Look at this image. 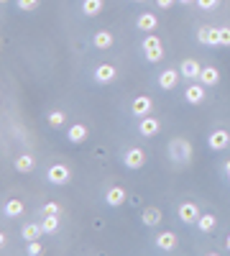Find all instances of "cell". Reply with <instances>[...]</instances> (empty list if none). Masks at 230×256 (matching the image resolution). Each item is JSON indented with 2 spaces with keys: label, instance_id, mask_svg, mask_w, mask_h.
Listing matches in <instances>:
<instances>
[{
  "label": "cell",
  "instance_id": "obj_17",
  "mask_svg": "<svg viewBox=\"0 0 230 256\" xmlns=\"http://www.w3.org/2000/svg\"><path fill=\"white\" fill-rule=\"evenodd\" d=\"M179 72H182V77H187V80H200L202 67H200L197 59H184L182 67H179Z\"/></svg>",
  "mask_w": 230,
  "mask_h": 256
},
{
  "label": "cell",
  "instance_id": "obj_30",
  "mask_svg": "<svg viewBox=\"0 0 230 256\" xmlns=\"http://www.w3.org/2000/svg\"><path fill=\"white\" fill-rule=\"evenodd\" d=\"M61 212V205L59 202H46L44 205V216H59Z\"/></svg>",
  "mask_w": 230,
  "mask_h": 256
},
{
  "label": "cell",
  "instance_id": "obj_24",
  "mask_svg": "<svg viewBox=\"0 0 230 256\" xmlns=\"http://www.w3.org/2000/svg\"><path fill=\"white\" fill-rule=\"evenodd\" d=\"M215 226H218V218L213 216V212H205V216H200V220H197V228L202 233H213Z\"/></svg>",
  "mask_w": 230,
  "mask_h": 256
},
{
  "label": "cell",
  "instance_id": "obj_21",
  "mask_svg": "<svg viewBox=\"0 0 230 256\" xmlns=\"http://www.w3.org/2000/svg\"><path fill=\"white\" fill-rule=\"evenodd\" d=\"M13 166H15V172H20V174H28V172H33L36 159H33L31 154H20V156L13 162Z\"/></svg>",
  "mask_w": 230,
  "mask_h": 256
},
{
  "label": "cell",
  "instance_id": "obj_15",
  "mask_svg": "<svg viewBox=\"0 0 230 256\" xmlns=\"http://www.w3.org/2000/svg\"><path fill=\"white\" fill-rule=\"evenodd\" d=\"M179 77H182L179 70H164V72L159 74V88H161V90H174L177 82H179Z\"/></svg>",
  "mask_w": 230,
  "mask_h": 256
},
{
  "label": "cell",
  "instance_id": "obj_37",
  "mask_svg": "<svg viewBox=\"0 0 230 256\" xmlns=\"http://www.w3.org/2000/svg\"><path fill=\"white\" fill-rule=\"evenodd\" d=\"M0 3H8V0H0Z\"/></svg>",
  "mask_w": 230,
  "mask_h": 256
},
{
  "label": "cell",
  "instance_id": "obj_25",
  "mask_svg": "<svg viewBox=\"0 0 230 256\" xmlns=\"http://www.w3.org/2000/svg\"><path fill=\"white\" fill-rule=\"evenodd\" d=\"M100 10H102V0H82V13L87 18L100 16Z\"/></svg>",
  "mask_w": 230,
  "mask_h": 256
},
{
  "label": "cell",
  "instance_id": "obj_32",
  "mask_svg": "<svg viewBox=\"0 0 230 256\" xmlns=\"http://www.w3.org/2000/svg\"><path fill=\"white\" fill-rule=\"evenodd\" d=\"M41 251H44V246H41L38 241H28V254H31V256H38Z\"/></svg>",
  "mask_w": 230,
  "mask_h": 256
},
{
  "label": "cell",
  "instance_id": "obj_12",
  "mask_svg": "<svg viewBox=\"0 0 230 256\" xmlns=\"http://www.w3.org/2000/svg\"><path fill=\"white\" fill-rule=\"evenodd\" d=\"M154 241H156V248H159V251H174L177 244H179V238H177L174 230H161Z\"/></svg>",
  "mask_w": 230,
  "mask_h": 256
},
{
  "label": "cell",
  "instance_id": "obj_16",
  "mask_svg": "<svg viewBox=\"0 0 230 256\" xmlns=\"http://www.w3.org/2000/svg\"><path fill=\"white\" fill-rule=\"evenodd\" d=\"M184 100L190 102V105H200V102L205 100V84H202V82H197V84H187Z\"/></svg>",
  "mask_w": 230,
  "mask_h": 256
},
{
  "label": "cell",
  "instance_id": "obj_10",
  "mask_svg": "<svg viewBox=\"0 0 230 256\" xmlns=\"http://www.w3.org/2000/svg\"><path fill=\"white\" fill-rule=\"evenodd\" d=\"M161 220H164V212H161V208H154V205L143 208V212H141V223H143L146 228H156Z\"/></svg>",
  "mask_w": 230,
  "mask_h": 256
},
{
  "label": "cell",
  "instance_id": "obj_22",
  "mask_svg": "<svg viewBox=\"0 0 230 256\" xmlns=\"http://www.w3.org/2000/svg\"><path fill=\"white\" fill-rule=\"evenodd\" d=\"M23 210H26L23 200H8L3 205V216L5 218H20V216H23Z\"/></svg>",
  "mask_w": 230,
  "mask_h": 256
},
{
  "label": "cell",
  "instance_id": "obj_3",
  "mask_svg": "<svg viewBox=\"0 0 230 256\" xmlns=\"http://www.w3.org/2000/svg\"><path fill=\"white\" fill-rule=\"evenodd\" d=\"M46 180L51 182V184H59V187H64V184H69V180H72V172H69V166L67 164H51L49 166V172H46Z\"/></svg>",
  "mask_w": 230,
  "mask_h": 256
},
{
  "label": "cell",
  "instance_id": "obj_26",
  "mask_svg": "<svg viewBox=\"0 0 230 256\" xmlns=\"http://www.w3.org/2000/svg\"><path fill=\"white\" fill-rule=\"evenodd\" d=\"M46 120H49L51 128H61V126L67 123V113H64V110H51V113L46 116Z\"/></svg>",
  "mask_w": 230,
  "mask_h": 256
},
{
  "label": "cell",
  "instance_id": "obj_28",
  "mask_svg": "<svg viewBox=\"0 0 230 256\" xmlns=\"http://www.w3.org/2000/svg\"><path fill=\"white\" fill-rule=\"evenodd\" d=\"M15 6H18V10H23V13H33L38 8V0H15Z\"/></svg>",
  "mask_w": 230,
  "mask_h": 256
},
{
  "label": "cell",
  "instance_id": "obj_35",
  "mask_svg": "<svg viewBox=\"0 0 230 256\" xmlns=\"http://www.w3.org/2000/svg\"><path fill=\"white\" fill-rule=\"evenodd\" d=\"M225 248L230 251V233H228V238H225Z\"/></svg>",
  "mask_w": 230,
  "mask_h": 256
},
{
  "label": "cell",
  "instance_id": "obj_4",
  "mask_svg": "<svg viewBox=\"0 0 230 256\" xmlns=\"http://www.w3.org/2000/svg\"><path fill=\"white\" fill-rule=\"evenodd\" d=\"M123 164L125 169H141L146 166V152L141 146H131V148H125V154H123Z\"/></svg>",
  "mask_w": 230,
  "mask_h": 256
},
{
  "label": "cell",
  "instance_id": "obj_38",
  "mask_svg": "<svg viewBox=\"0 0 230 256\" xmlns=\"http://www.w3.org/2000/svg\"><path fill=\"white\" fill-rule=\"evenodd\" d=\"M136 3H143V0H136Z\"/></svg>",
  "mask_w": 230,
  "mask_h": 256
},
{
  "label": "cell",
  "instance_id": "obj_23",
  "mask_svg": "<svg viewBox=\"0 0 230 256\" xmlns=\"http://www.w3.org/2000/svg\"><path fill=\"white\" fill-rule=\"evenodd\" d=\"M41 233H44L41 223H26L23 228H20V238H23V241H38Z\"/></svg>",
  "mask_w": 230,
  "mask_h": 256
},
{
  "label": "cell",
  "instance_id": "obj_8",
  "mask_svg": "<svg viewBox=\"0 0 230 256\" xmlns=\"http://www.w3.org/2000/svg\"><path fill=\"white\" fill-rule=\"evenodd\" d=\"M207 146H210L213 152H223V148L230 146V134L225 131V128H218V131H213L210 136H207Z\"/></svg>",
  "mask_w": 230,
  "mask_h": 256
},
{
  "label": "cell",
  "instance_id": "obj_20",
  "mask_svg": "<svg viewBox=\"0 0 230 256\" xmlns=\"http://www.w3.org/2000/svg\"><path fill=\"white\" fill-rule=\"evenodd\" d=\"M113 41H115V36H113L110 31H97V34L92 36V44H95V49H100V52L110 49V46H113Z\"/></svg>",
  "mask_w": 230,
  "mask_h": 256
},
{
  "label": "cell",
  "instance_id": "obj_29",
  "mask_svg": "<svg viewBox=\"0 0 230 256\" xmlns=\"http://www.w3.org/2000/svg\"><path fill=\"white\" fill-rule=\"evenodd\" d=\"M220 0H197V8L200 10H215Z\"/></svg>",
  "mask_w": 230,
  "mask_h": 256
},
{
  "label": "cell",
  "instance_id": "obj_19",
  "mask_svg": "<svg viewBox=\"0 0 230 256\" xmlns=\"http://www.w3.org/2000/svg\"><path fill=\"white\" fill-rule=\"evenodd\" d=\"M200 82L205 84V88H215V84L220 82V72H218V67H202V72H200Z\"/></svg>",
  "mask_w": 230,
  "mask_h": 256
},
{
  "label": "cell",
  "instance_id": "obj_7",
  "mask_svg": "<svg viewBox=\"0 0 230 256\" xmlns=\"http://www.w3.org/2000/svg\"><path fill=\"white\" fill-rule=\"evenodd\" d=\"M197 41L202 46H220V28L215 26H202L197 31Z\"/></svg>",
  "mask_w": 230,
  "mask_h": 256
},
{
  "label": "cell",
  "instance_id": "obj_13",
  "mask_svg": "<svg viewBox=\"0 0 230 256\" xmlns=\"http://www.w3.org/2000/svg\"><path fill=\"white\" fill-rule=\"evenodd\" d=\"M136 26H138V31H143V34H154L156 28H159V18L154 16V13H141L138 18H136Z\"/></svg>",
  "mask_w": 230,
  "mask_h": 256
},
{
  "label": "cell",
  "instance_id": "obj_36",
  "mask_svg": "<svg viewBox=\"0 0 230 256\" xmlns=\"http://www.w3.org/2000/svg\"><path fill=\"white\" fill-rule=\"evenodd\" d=\"M179 3H184V6H190V3H197V0H179Z\"/></svg>",
  "mask_w": 230,
  "mask_h": 256
},
{
  "label": "cell",
  "instance_id": "obj_31",
  "mask_svg": "<svg viewBox=\"0 0 230 256\" xmlns=\"http://www.w3.org/2000/svg\"><path fill=\"white\" fill-rule=\"evenodd\" d=\"M220 46H230V28L228 26L220 28Z\"/></svg>",
  "mask_w": 230,
  "mask_h": 256
},
{
  "label": "cell",
  "instance_id": "obj_34",
  "mask_svg": "<svg viewBox=\"0 0 230 256\" xmlns=\"http://www.w3.org/2000/svg\"><path fill=\"white\" fill-rule=\"evenodd\" d=\"M225 174H228V182H230V159L225 162Z\"/></svg>",
  "mask_w": 230,
  "mask_h": 256
},
{
  "label": "cell",
  "instance_id": "obj_5",
  "mask_svg": "<svg viewBox=\"0 0 230 256\" xmlns=\"http://www.w3.org/2000/svg\"><path fill=\"white\" fill-rule=\"evenodd\" d=\"M177 216H179V220H182L184 226H197V220H200V208H197L195 202H182V205L177 208Z\"/></svg>",
  "mask_w": 230,
  "mask_h": 256
},
{
  "label": "cell",
  "instance_id": "obj_11",
  "mask_svg": "<svg viewBox=\"0 0 230 256\" xmlns=\"http://www.w3.org/2000/svg\"><path fill=\"white\" fill-rule=\"evenodd\" d=\"M125 200H128V192H125L120 184H113V187L105 190V202H108L110 208H120Z\"/></svg>",
  "mask_w": 230,
  "mask_h": 256
},
{
  "label": "cell",
  "instance_id": "obj_1",
  "mask_svg": "<svg viewBox=\"0 0 230 256\" xmlns=\"http://www.w3.org/2000/svg\"><path fill=\"white\" fill-rule=\"evenodd\" d=\"M169 156H172L177 164L192 162V144L187 141V138H182V136L172 138V141H169Z\"/></svg>",
  "mask_w": 230,
  "mask_h": 256
},
{
  "label": "cell",
  "instance_id": "obj_9",
  "mask_svg": "<svg viewBox=\"0 0 230 256\" xmlns=\"http://www.w3.org/2000/svg\"><path fill=\"white\" fill-rule=\"evenodd\" d=\"M92 77H95V82H97V84H110V82L118 77V70L113 67V64H108V62H105V64H97Z\"/></svg>",
  "mask_w": 230,
  "mask_h": 256
},
{
  "label": "cell",
  "instance_id": "obj_14",
  "mask_svg": "<svg viewBox=\"0 0 230 256\" xmlns=\"http://www.w3.org/2000/svg\"><path fill=\"white\" fill-rule=\"evenodd\" d=\"M138 131H141V136H146V138H154V136L161 131V123H159V118L146 116V118H141V123H138Z\"/></svg>",
  "mask_w": 230,
  "mask_h": 256
},
{
  "label": "cell",
  "instance_id": "obj_18",
  "mask_svg": "<svg viewBox=\"0 0 230 256\" xmlns=\"http://www.w3.org/2000/svg\"><path fill=\"white\" fill-rule=\"evenodd\" d=\"M87 136H90V131H87L85 123H74V126H69V131H67V138L72 144H85Z\"/></svg>",
  "mask_w": 230,
  "mask_h": 256
},
{
  "label": "cell",
  "instance_id": "obj_6",
  "mask_svg": "<svg viewBox=\"0 0 230 256\" xmlns=\"http://www.w3.org/2000/svg\"><path fill=\"white\" fill-rule=\"evenodd\" d=\"M151 110H154V100H151L149 95H138V98H133V102H131V113H133V116L146 118V116H151Z\"/></svg>",
  "mask_w": 230,
  "mask_h": 256
},
{
  "label": "cell",
  "instance_id": "obj_33",
  "mask_svg": "<svg viewBox=\"0 0 230 256\" xmlns=\"http://www.w3.org/2000/svg\"><path fill=\"white\" fill-rule=\"evenodd\" d=\"M174 3H177V0H156V6H159L161 10H169Z\"/></svg>",
  "mask_w": 230,
  "mask_h": 256
},
{
  "label": "cell",
  "instance_id": "obj_2",
  "mask_svg": "<svg viewBox=\"0 0 230 256\" xmlns=\"http://www.w3.org/2000/svg\"><path fill=\"white\" fill-rule=\"evenodd\" d=\"M143 54H146V59H149L151 64L161 62L164 59V44H161V38L146 34V38H143Z\"/></svg>",
  "mask_w": 230,
  "mask_h": 256
},
{
  "label": "cell",
  "instance_id": "obj_27",
  "mask_svg": "<svg viewBox=\"0 0 230 256\" xmlns=\"http://www.w3.org/2000/svg\"><path fill=\"white\" fill-rule=\"evenodd\" d=\"M41 228H44V233H56L59 230V216H44V223H41Z\"/></svg>",
  "mask_w": 230,
  "mask_h": 256
}]
</instances>
